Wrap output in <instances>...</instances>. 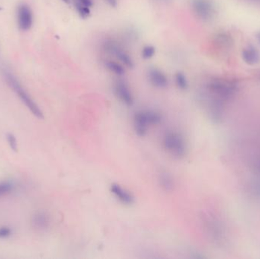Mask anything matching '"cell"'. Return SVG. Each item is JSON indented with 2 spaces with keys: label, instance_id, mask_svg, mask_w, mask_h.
Here are the masks:
<instances>
[{
  "label": "cell",
  "instance_id": "1",
  "mask_svg": "<svg viewBox=\"0 0 260 259\" xmlns=\"http://www.w3.org/2000/svg\"><path fill=\"white\" fill-rule=\"evenodd\" d=\"M238 90V83L229 78H212L207 82L206 94L226 104Z\"/></svg>",
  "mask_w": 260,
  "mask_h": 259
},
{
  "label": "cell",
  "instance_id": "2",
  "mask_svg": "<svg viewBox=\"0 0 260 259\" xmlns=\"http://www.w3.org/2000/svg\"><path fill=\"white\" fill-rule=\"evenodd\" d=\"M162 142L164 150L173 158L181 159L186 154V144L184 136L178 132H166Z\"/></svg>",
  "mask_w": 260,
  "mask_h": 259
},
{
  "label": "cell",
  "instance_id": "3",
  "mask_svg": "<svg viewBox=\"0 0 260 259\" xmlns=\"http://www.w3.org/2000/svg\"><path fill=\"white\" fill-rule=\"evenodd\" d=\"M162 116L154 110H140L134 117V130L137 136L143 137L151 126L158 125L162 122Z\"/></svg>",
  "mask_w": 260,
  "mask_h": 259
},
{
  "label": "cell",
  "instance_id": "4",
  "mask_svg": "<svg viewBox=\"0 0 260 259\" xmlns=\"http://www.w3.org/2000/svg\"><path fill=\"white\" fill-rule=\"evenodd\" d=\"M5 77L7 82L10 87L13 89L14 92L20 96L22 102L26 104L28 109L32 112L34 116L38 118H44V114L38 105L35 103L34 100L30 98V95L23 88L22 86L20 84L17 79L11 74V73L5 72Z\"/></svg>",
  "mask_w": 260,
  "mask_h": 259
},
{
  "label": "cell",
  "instance_id": "5",
  "mask_svg": "<svg viewBox=\"0 0 260 259\" xmlns=\"http://www.w3.org/2000/svg\"><path fill=\"white\" fill-rule=\"evenodd\" d=\"M104 50L108 54H113L118 60L128 68L134 67V62L132 57L120 45L114 40H108L104 44Z\"/></svg>",
  "mask_w": 260,
  "mask_h": 259
},
{
  "label": "cell",
  "instance_id": "6",
  "mask_svg": "<svg viewBox=\"0 0 260 259\" xmlns=\"http://www.w3.org/2000/svg\"><path fill=\"white\" fill-rule=\"evenodd\" d=\"M191 7L194 14L202 21H210L214 17V6L212 0H192Z\"/></svg>",
  "mask_w": 260,
  "mask_h": 259
},
{
  "label": "cell",
  "instance_id": "7",
  "mask_svg": "<svg viewBox=\"0 0 260 259\" xmlns=\"http://www.w3.org/2000/svg\"><path fill=\"white\" fill-rule=\"evenodd\" d=\"M114 92L120 100L126 106H132L134 103V96L128 86L124 82H116L114 84Z\"/></svg>",
  "mask_w": 260,
  "mask_h": 259
},
{
  "label": "cell",
  "instance_id": "8",
  "mask_svg": "<svg viewBox=\"0 0 260 259\" xmlns=\"http://www.w3.org/2000/svg\"><path fill=\"white\" fill-rule=\"evenodd\" d=\"M33 23V16L32 10L27 5L20 6L18 10V24L20 28L23 30H27L32 27Z\"/></svg>",
  "mask_w": 260,
  "mask_h": 259
},
{
  "label": "cell",
  "instance_id": "9",
  "mask_svg": "<svg viewBox=\"0 0 260 259\" xmlns=\"http://www.w3.org/2000/svg\"><path fill=\"white\" fill-rule=\"evenodd\" d=\"M148 78L150 83L157 88H165L168 84V80L162 70L151 68L148 72Z\"/></svg>",
  "mask_w": 260,
  "mask_h": 259
},
{
  "label": "cell",
  "instance_id": "10",
  "mask_svg": "<svg viewBox=\"0 0 260 259\" xmlns=\"http://www.w3.org/2000/svg\"><path fill=\"white\" fill-rule=\"evenodd\" d=\"M110 192L116 199H118L122 204H134V197L128 190L122 188L120 185L118 184H113L110 186Z\"/></svg>",
  "mask_w": 260,
  "mask_h": 259
},
{
  "label": "cell",
  "instance_id": "11",
  "mask_svg": "<svg viewBox=\"0 0 260 259\" xmlns=\"http://www.w3.org/2000/svg\"><path fill=\"white\" fill-rule=\"evenodd\" d=\"M206 223L208 224L207 228L210 230L212 236L216 238L217 242L223 241V238H224V228L219 220H218L214 216L212 218L210 216L207 219Z\"/></svg>",
  "mask_w": 260,
  "mask_h": 259
},
{
  "label": "cell",
  "instance_id": "12",
  "mask_svg": "<svg viewBox=\"0 0 260 259\" xmlns=\"http://www.w3.org/2000/svg\"><path fill=\"white\" fill-rule=\"evenodd\" d=\"M32 226L36 230H46L49 228L50 219L49 215L45 212H36L32 216Z\"/></svg>",
  "mask_w": 260,
  "mask_h": 259
},
{
  "label": "cell",
  "instance_id": "13",
  "mask_svg": "<svg viewBox=\"0 0 260 259\" xmlns=\"http://www.w3.org/2000/svg\"><path fill=\"white\" fill-rule=\"evenodd\" d=\"M242 57L244 62L248 65H255L260 60V54L254 46H248L244 49Z\"/></svg>",
  "mask_w": 260,
  "mask_h": 259
},
{
  "label": "cell",
  "instance_id": "14",
  "mask_svg": "<svg viewBox=\"0 0 260 259\" xmlns=\"http://www.w3.org/2000/svg\"><path fill=\"white\" fill-rule=\"evenodd\" d=\"M159 185L165 192H172L174 188V180L170 174L162 172L158 176Z\"/></svg>",
  "mask_w": 260,
  "mask_h": 259
},
{
  "label": "cell",
  "instance_id": "15",
  "mask_svg": "<svg viewBox=\"0 0 260 259\" xmlns=\"http://www.w3.org/2000/svg\"><path fill=\"white\" fill-rule=\"evenodd\" d=\"M214 43L222 50H228L232 48V36H229L228 34L219 33L214 36Z\"/></svg>",
  "mask_w": 260,
  "mask_h": 259
},
{
  "label": "cell",
  "instance_id": "16",
  "mask_svg": "<svg viewBox=\"0 0 260 259\" xmlns=\"http://www.w3.org/2000/svg\"><path fill=\"white\" fill-rule=\"evenodd\" d=\"M105 66L106 68L116 76H122L125 73V68L124 66L120 62H116L113 60H106L105 62Z\"/></svg>",
  "mask_w": 260,
  "mask_h": 259
},
{
  "label": "cell",
  "instance_id": "17",
  "mask_svg": "<svg viewBox=\"0 0 260 259\" xmlns=\"http://www.w3.org/2000/svg\"><path fill=\"white\" fill-rule=\"evenodd\" d=\"M175 82H176V86L179 88L180 90H186L188 88V82L185 74L182 72L176 73L175 76Z\"/></svg>",
  "mask_w": 260,
  "mask_h": 259
},
{
  "label": "cell",
  "instance_id": "18",
  "mask_svg": "<svg viewBox=\"0 0 260 259\" xmlns=\"http://www.w3.org/2000/svg\"><path fill=\"white\" fill-rule=\"evenodd\" d=\"M14 186L10 181L0 182V197L10 194L14 190Z\"/></svg>",
  "mask_w": 260,
  "mask_h": 259
},
{
  "label": "cell",
  "instance_id": "19",
  "mask_svg": "<svg viewBox=\"0 0 260 259\" xmlns=\"http://www.w3.org/2000/svg\"><path fill=\"white\" fill-rule=\"evenodd\" d=\"M75 7L82 18L86 19L90 16V10L89 7L86 6L77 2V1H76Z\"/></svg>",
  "mask_w": 260,
  "mask_h": 259
},
{
  "label": "cell",
  "instance_id": "20",
  "mask_svg": "<svg viewBox=\"0 0 260 259\" xmlns=\"http://www.w3.org/2000/svg\"><path fill=\"white\" fill-rule=\"evenodd\" d=\"M156 48L152 45H146L142 50V56L144 60H150L156 55Z\"/></svg>",
  "mask_w": 260,
  "mask_h": 259
},
{
  "label": "cell",
  "instance_id": "21",
  "mask_svg": "<svg viewBox=\"0 0 260 259\" xmlns=\"http://www.w3.org/2000/svg\"><path fill=\"white\" fill-rule=\"evenodd\" d=\"M6 140L10 148L14 150V152H17L18 142L17 140H16V136L12 134V133H8V134H6Z\"/></svg>",
  "mask_w": 260,
  "mask_h": 259
},
{
  "label": "cell",
  "instance_id": "22",
  "mask_svg": "<svg viewBox=\"0 0 260 259\" xmlns=\"http://www.w3.org/2000/svg\"><path fill=\"white\" fill-rule=\"evenodd\" d=\"M12 234L11 228L8 226L0 228V238H7L11 236Z\"/></svg>",
  "mask_w": 260,
  "mask_h": 259
},
{
  "label": "cell",
  "instance_id": "23",
  "mask_svg": "<svg viewBox=\"0 0 260 259\" xmlns=\"http://www.w3.org/2000/svg\"><path fill=\"white\" fill-rule=\"evenodd\" d=\"M252 169L256 172L260 174V156H255L252 162Z\"/></svg>",
  "mask_w": 260,
  "mask_h": 259
},
{
  "label": "cell",
  "instance_id": "24",
  "mask_svg": "<svg viewBox=\"0 0 260 259\" xmlns=\"http://www.w3.org/2000/svg\"><path fill=\"white\" fill-rule=\"evenodd\" d=\"M250 187L252 193L256 196H260V182H252Z\"/></svg>",
  "mask_w": 260,
  "mask_h": 259
},
{
  "label": "cell",
  "instance_id": "25",
  "mask_svg": "<svg viewBox=\"0 0 260 259\" xmlns=\"http://www.w3.org/2000/svg\"><path fill=\"white\" fill-rule=\"evenodd\" d=\"M76 1L83 4V5L89 7V8H90V7L93 6V5H94L93 0H76Z\"/></svg>",
  "mask_w": 260,
  "mask_h": 259
},
{
  "label": "cell",
  "instance_id": "26",
  "mask_svg": "<svg viewBox=\"0 0 260 259\" xmlns=\"http://www.w3.org/2000/svg\"><path fill=\"white\" fill-rule=\"evenodd\" d=\"M106 1L111 7H114V8L118 6V0H106Z\"/></svg>",
  "mask_w": 260,
  "mask_h": 259
},
{
  "label": "cell",
  "instance_id": "27",
  "mask_svg": "<svg viewBox=\"0 0 260 259\" xmlns=\"http://www.w3.org/2000/svg\"><path fill=\"white\" fill-rule=\"evenodd\" d=\"M248 1H250V2H254V4H260V0H248Z\"/></svg>",
  "mask_w": 260,
  "mask_h": 259
},
{
  "label": "cell",
  "instance_id": "28",
  "mask_svg": "<svg viewBox=\"0 0 260 259\" xmlns=\"http://www.w3.org/2000/svg\"><path fill=\"white\" fill-rule=\"evenodd\" d=\"M256 38H257V40H258V44H260V32H258V34H257Z\"/></svg>",
  "mask_w": 260,
  "mask_h": 259
},
{
  "label": "cell",
  "instance_id": "29",
  "mask_svg": "<svg viewBox=\"0 0 260 259\" xmlns=\"http://www.w3.org/2000/svg\"><path fill=\"white\" fill-rule=\"evenodd\" d=\"M64 2H66V4H68V2H70V0H62Z\"/></svg>",
  "mask_w": 260,
  "mask_h": 259
},
{
  "label": "cell",
  "instance_id": "30",
  "mask_svg": "<svg viewBox=\"0 0 260 259\" xmlns=\"http://www.w3.org/2000/svg\"><path fill=\"white\" fill-rule=\"evenodd\" d=\"M258 79H260V72L258 73Z\"/></svg>",
  "mask_w": 260,
  "mask_h": 259
},
{
  "label": "cell",
  "instance_id": "31",
  "mask_svg": "<svg viewBox=\"0 0 260 259\" xmlns=\"http://www.w3.org/2000/svg\"><path fill=\"white\" fill-rule=\"evenodd\" d=\"M162 1H166V0H162Z\"/></svg>",
  "mask_w": 260,
  "mask_h": 259
},
{
  "label": "cell",
  "instance_id": "32",
  "mask_svg": "<svg viewBox=\"0 0 260 259\" xmlns=\"http://www.w3.org/2000/svg\"><path fill=\"white\" fill-rule=\"evenodd\" d=\"M0 10H1V8H0Z\"/></svg>",
  "mask_w": 260,
  "mask_h": 259
}]
</instances>
